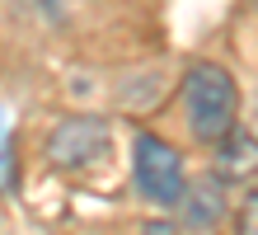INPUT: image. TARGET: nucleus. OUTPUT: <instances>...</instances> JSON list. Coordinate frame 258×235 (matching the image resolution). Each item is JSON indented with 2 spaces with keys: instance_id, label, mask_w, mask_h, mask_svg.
Returning <instances> with one entry per match:
<instances>
[{
  "instance_id": "f257e3e1",
  "label": "nucleus",
  "mask_w": 258,
  "mask_h": 235,
  "mask_svg": "<svg viewBox=\"0 0 258 235\" xmlns=\"http://www.w3.org/2000/svg\"><path fill=\"white\" fill-rule=\"evenodd\" d=\"M183 108H188V127L202 141H221L239 118V85L235 75L216 66V61H192L188 80H183Z\"/></svg>"
},
{
  "instance_id": "f03ea898",
  "label": "nucleus",
  "mask_w": 258,
  "mask_h": 235,
  "mask_svg": "<svg viewBox=\"0 0 258 235\" xmlns=\"http://www.w3.org/2000/svg\"><path fill=\"white\" fill-rule=\"evenodd\" d=\"M108 151H113V127H108L103 118H89V113L61 118V122L52 127V136H47V160H52L56 169H66V174L99 165Z\"/></svg>"
},
{
  "instance_id": "7ed1b4c3",
  "label": "nucleus",
  "mask_w": 258,
  "mask_h": 235,
  "mask_svg": "<svg viewBox=\"0 0 258 235\" xmlns=\"http://www.w3.org/2000/svg\"><path fill=\"white\" fill-rule=\"evenodd\" d=\"M183 155H178L174 146H164L160 136H141L136 141V188L150 198V202H160V207H174L178 193H183Z\"/></svg>"
},
{
  "instance_id": "20e7f679",
  "label": "nucleus",
  "mask_w": 258,
  "mask_h": 235,
  "mask_svg": "<svg viewBox=\"0 0 258 235\" xmlns=\"http://www.w3.org/2000/svg\"><path fill=\"white\" fill-rule=\"evenodd\" d=\"M178 202H183V226L188 230H211L225 216V183L216 174H202V179L183 183Z\"/></svg>"
},
{
  "instance_id": "39448f33",
  "label": "nucleus",
  "mask_w": 258,
  "mask_h": 235,
  "mask_svg": "<svg viewBox=\"0 0 258 235\" xmlns=\"http://www.w3.org/2000/svg\"><path fill=\"white\" fill-rule=\"evenodd\" d=\"M211 146H221V165H216V179L221 183H239L253 174L258 165V141L244 132V127H230L221 141H211Z\"/></svg>"
},
{
  "instance_id": "423d86ee",
  "label": "nucleus",
  "mask_w": 258,
  "mask_h": 235,
  "mask_svg": "<svg viewBox=\"0 0 258 235\" xmlns=\"http://www.w3.org/2000/svg\"><path fill=\"white\" fill-rule=\"evenodd\" d=\"M235 235H258V188H249L235 207Z\"/></svg>"
},
{
  "instance_id": "0eeeda50",
  "label": "nucleus",
  "mask_w": 258,
  "mask_h": 235,
  "mask_svg": "<svg viewBox=\"0 0 258 235\" xmlns=\"http://www.w3.org/2000/svg\"><path fill=\"white\" fill-rule=\"evenodd\" d=\"M141 235H183V230L169 226V221H150V226H141Z\"/></svg>"
}]
</instances>
